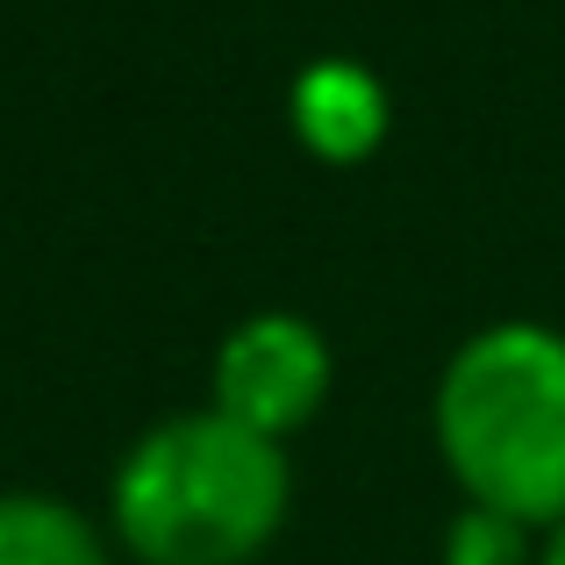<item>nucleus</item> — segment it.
<instances>
[{"label":"nucleus","instance_id":"obj_7","mask_svg":"<svg viewBox=\"0 0 565 565\" xmlns=\"http://www.w3.org/2000/svg\"><path fill=\"white\" fill-rule=\"evenodd\" d=\"M537 565H565V523L544 530V544H537Z\"/></svg>","mask_w":565,"mask_h":565},{"label":"nucleus","instance_id":"obj_2","mask_svg":"<svg viewBox=\"0 0 565 565\" xmlns=\"http://www.w3.org/2000/svg\"><path fill=\"white\" fill-rule=\"evenodd\" d=\"M437 451L472 509L523 530L565 523V330L494 322L437 380Z\"/></svg>","mask_w":565,"mask_h":565},{"label":"nucleus","instance_id":"obj_5","mask_svg":"<svg viewBox=\"0 0 565 565\" xmlns=\"http://www.w3.org/2000/svg\"><path fill=\"white\" fill-rule=\"evenodd\" d=\"M0 565H115V544L57 494H0Z\"/></svg>","mask_w":565,"mask_h":565},{"label":"nucleus","instance_id":"obj_1","mask_svg":"<svg viewBox=\"0 0 565 565\" xmlns=\"http://www.w3.org/2000/svg\"><path fill=\"white\" fill-rule=\"evenodd\" d=\"M294 509V466L222 408L151 423L108 487V530L137 565H250Z\"/></svg>","mask_w":565,"mask_h":565},{"label":"nucleus","instance_id":"obj_6","mask_svg":"<svg viewBox=\"0 0 565 565\" xmlns=\"http://www.w3.org/2000/svg\"><path fill=\"white\" fill-rule=\"evenodd\" d=\"M444 565H537V530L466 501V509L444 523Z\"/></svg>","mask_w":565,"mask_h":565},{"label":"nucleus","instance_id":"obj_4","mask_svg":"<svg viewBox=\"0 0 565 565\" xmlns=\"http://www.w3.org/2000/svg\"><path fill=\"white\" fill-rule=\"evenodd\" d=\"M287 129L322 166H365L394 129V94L359 57H316L287 86Z\"/></svg>","mask_w":565,"mask_h":565},{"label":"nucleus","instance_id":"obj_3","mask_svg":"<svg viewBox=\"0 0 565 565\" xmlns=\"http://www.w3.org/2000/svg\"><path fill=\"white\" fill-rule=\"evenodd\" d=\"M330 386H337L330 337H322L308 316L265 308V316H244L230 337H222L215 373H207V408H222L230 423L287 444L294 429H308L322 415Z\"/></svg>","mask_w":565,"mask_h":565}]
</instances>
